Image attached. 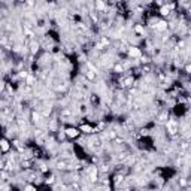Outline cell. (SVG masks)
<instances>
[{
  "mask_svg": "<svg viewBox=\"0 0 191 191\" xmlns=\"http://www.w3.org/2000/svg\"><path fill=\"white\" fill-rule=\"evenodd\" d=\"M81 131H84V133H93L94 128H93L91 125H88V124H85V125L82 124V125H81Z\"/></svg>",
  "mask_w": 191,
  "mask_h": 191,
  "instance_id": "5b68a950",
  "label": "cell"
},
{
  "mask_svg": "<svg viewBox=\"0 0 191 191\" xmlns=\"http://www.w3.org/2000/svg\"><path fill=\"white\" fill-rule=\"evenodd\" d=\"M124 85H125V87H130V85H133V78H128V79H125V81H124Z\"/></svg>",
  "mask_w": 191,
  "mask_h": 191,
  "instance_id": "ba28073f",
  "label": "cell"
},
{
  "mask_svg": "<svg viewBox=\"0 0 191 191\" xmlns=\"http://www.w3.org/2000/svg\"><path fill=\"white\" fill-rule=\"evenodd\" d=\"M37 51H39V43H36V45H33L31 46V52L34 54V52H37Z\"/></svg>",
  "mask_w": 191,
  "mask_h": 191,
  "instance_id": "9c48e42d",
  "label": "cell"
},
{
  "mask_svg": "<svg viewBox=\"0 0 191 191\" xmlns=\"http://www.w3.org/2000/svg\"><path fill=\"white\" fill-rule=\"evenodd\" d=\"M128 55H130V57H140V49H137L136 46H130Z\"/></svg>",
  "mask_w": 191,
  "mask_h": 191,
  "instance_id": "7a4b0ae2",
  "label": "cell"
},
{
  "mask_svg": "<svg viewBox=\"0 0 191 191\" xmlns=\"http://www.w3.org/2000/svg\"><path fill=\"white\" fill-rule=\"evenodd\" d=\"M185 72H187V73H191V64H190V66H185Z\"/></svg>",
  "mask_w": 191,
  "mask_h": 191,
  "instance_id": "4fadbf2b",
  "label": "cell"
},
{
  "mask_svg": "<svg viewBox=\"0 0 191 191\" xmlns=\"http://www.w3.org/2000/svg\"><path fill=\"white\" fill-rule=\"evenodd\" d=\"M96 8H97L100 12H105V11H106V5H105L103 2H97V3H96Z\"/></svg>",
  "mask_w": 191,
  "mask_h": 191,
  "instance_id": "8992f818",
  "label": "cell"
},
{
  "mask_svg": "<svg viewBox=\"0 0 191 191\" xmlns=\"http://www.w3.org/2000/svg\"><path fill=\"white\" fill-rule=\"evenodd\" d=\"M172 11H170V8H169V5H163L161 8H160V14L163 15V16H167L169 14H170Z\"/></svg>",
  "mask_w": 191,
  "mask_h": 191,
  "instance_id": "3957f363",
  "label": "cell"
},
{
  "mask_svg": "<svg viewBox=\"0 0 191 191\" xmlns=\"http://www.w3.org/2000/svg\"><path fill=\"white\" fill-rule=\"evenodd\" d=\"M79 130L78 128H75V127H67L66 130H64V135L67 136V137H78L79 136Z\"/></svg>",
  "mask_w": 191,
  "mask_h": 191,
  "instance_id": "6da1fadb",
  "label": "cell"
},
{
  "mask_svg": "<svg viewBox=\"0 0 191 191\" xmlns=\"http://www.w3.org/2000/svg\"><path fill=\"white\" fill-rule=\"evenodd\" d=\"M33 82H34V78H33V76H28V78H27V84L33 85Z\"/></svg>",
  "mask_w": 191,
  "mask_h": 191,
  "instance_id": "8fae6325",
  "label": "cell"
},
{
  "mask_svg": "<svg viewBox=\"0 0 191 191\" xmlns=\"http://www.w3.org/2000/svg\"><path fill=\"white\" fill-rule=\"evenodd\" d=\"M135 31H136V33H139V34H142V33H143V26L137 24V26H136V28H135Z\"/></svg>",
  "mask_w": 191,
  "mask_h": 191,
  "instance_id": "52a82bcc",
  "label": "cell"
},
{
  "mask_svg": "<svg viewBox=\"0 0 191 191\" xmlns=\"http://www.w3.org/2000/svg\"><path fill=\"white\" fill-rule=\"evenodd\" d=\"M123 70H124L123 66H118V64L115 66V72H117V73H123Z\"/></svg>",
  "mask_w": 191,
  "mask_h": 191,
  "instance_id": "30bf717a",
  "label": "cell"
},
{
  "mask_svg": "<svg viewBox=\"0 0 191 191\" xmlns=\"http://www.w3.org/2000/svg\"><path fill=\"white\" fill-rule=\"evenodd\" d=\"M0 145H2V151L3 152H8L9 151V142H8V139H2V142H0Z\"/></svg>",
  "mask_w": 191,
  "mask_h": 191,
  "instance_id": "277c9868",
  "label": "cell"
},
{
  "mask_svg": "<svg viewBox=\"0 0 191 191\" xmlns=\"http://www.w3.org/2000/svg\"><path fill=\"white\" fill-rule=\"evenodd\" d=\"M26 191H36V188H34L33 185H27V187H26Z\"/></svg>",
  "mask_w": 191,
  "mask_h": 191,
  "instance_id": "7c38bea8",
  "label": "cell"
}]
</instances>
